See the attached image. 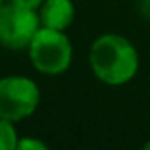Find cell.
I'll return each mask as SVG.
<instances>
[{"mask_svg":"<svg viewBox=\"0 0 150 150\" xmlns=\"http://www.w3.org/2000/svg\"><path fill=\"white\" fill-rule=\"evenodd\" d=\"M15 150H48V144L36 137H19Z\"/></svg>","mask_w":150,"mask_h":150,"instance_id":"7","label":"cell"},{"mask_svg":"<svg viewBox=\"0 0 150 150\" xmlns=\"http://www.w3.org/2000/svg\"><path fill=\"white\" fill-rule=\"evenodd\" d=\"M38 105L40 89L33 78L19 74L0 78V118L17 124L33 116Z\"/></svg>","mask_w":150,"mask_h":150,"instance_id":"3","label":"cell"},{"mask_svg":"<svg viewBox=\"0 0 150 150\" xmlns=\"http://www.w3.org/2000/svg\"><path fill=\"white\" fill-rule=\"evenodd\" d=\"M10 2L19 4V6H25V8H30V10H38L44 0H10Z\"/></svg>","mask_w":150,"mask_h":150,"instance_id":"8","label":"cell"},{"mask_svg":"<svg viewBox=\"0 0 150 150\" xmlns=\"http://www.w3.org/2000/svg\"><path fill=\"white\" fill-rule=\"evenodd\" d=\"M38 10L19 6L13 2H4L0 6V46L11 51L27 50L40 29Z\"/></svg>","mask_w":150,"mask_h":150,"instance_id":"4","label":"cell"},{"mask_svg":"<svg viewBox=\"0 0 150 150\" xmlns=\"http://www.w3.org/2000/svg\"><path fill=\"white\" fill-rule=\"evenodd\" d=\"M2 4H4V0H0V6H2Z\"/></svg>","mask_w":150,"mask_h":150,"instance_id":"11","label":"cell"},{"mask_svg":"<svg viewBox=\"0 0 150 150\" xmlns=\"http://www.w3.org/2000/svg\"><path fill=\"white\" fill-rule=\"evenodd\" d=\"M40 25L55 30H67L74 21L72 0H44L38 8Z\"/></svg>","mask_w":150,"mask_h":150,"instance_id":"5","label":"cell"},{"mask_svg":"<svg viewBox=\"0 0 150 150\" xmlns=\"http://www.w3.org/2000/svg\"><path fill=\"white\" fill-rule=\"evenodd\" d=\"M139 13L144 19H150V0H139Z\"/></svg>","mask_w":150,"mask_h":150,"instance_id":"9","label":"cell"},{"mask_svg":"<svg viewBox=\"0 0 150 150\" xmlns=\"http://www.w3.org/2000/svg\"><path fill=\"white\" fill-rule=\"evenodd\" d=\"M144 150H150V141H146V143H144Z\"/></svg>","mask_w":150,"mask_h":150,"instance_id":"10","label":"cell"},{"mask_svg":"<svg viewBox=\"0 0 150 150\" xmlns=\"http://www.w3.org/2000/svg\"><path fill=\"white\" fill-rule=\"evenodd\" d=\"M89 67L93 76L106 86H124L139 70L137 48L122 34L106 33L93 40L89 48Z\"/></svg>","mask_w":150,"mask_h":150,"instance_id":"1","label":"cell"},{"mask_svg":"<svg viewBox=\"0 0 150 150\" xmlns=\"http://www.w3.org/2000/svg\"><path fill=\"white\" fill-rule=\"evenodd\" d=\"M27 51L30 65L46 76H59L67 72L72 63V44L65 30L40 27Z\"/></svg>","mask_w":150,"mask_h":150,"instance_id":"2","label":"cell"},{"mask_svg":"<svg viewBox=\"0 0 150 150\" xmlns=\"http://www.w3.org/2000/svg\"><path fill=\"white\" fill-rule=\"evenodd\" d=\"M17 129L13 122L0 118V150H15L17 148Z\"/></svg>","mask_w":150,"mask_h":150,"instance_id":"6","label":"cell"}]
</instances>
